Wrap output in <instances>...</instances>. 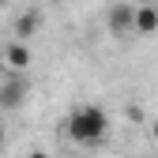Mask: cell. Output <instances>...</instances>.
Segmentation results:
<instances>
[{"label":"cell","instance_id":"6da1fadb","mask_svg":"<svg viewBox=\"0 0 158 158\" xmlns=\"http://www.w3.org/2000/svg\"><path fill=\"white\" fill-rule=\"evenodd\" d=\"M106 132H109V117L98 106H75L68 113V135H72V139L94 147V143L106 139Z\"/></svg>","mask_w":158,"mask_h":158},{"label":"cell","instance_id":"7a4b0ae2","mask_svg":"<svg viewBox=\"0 0 158 158\" xmlns=\"http://www.w3.org/2000/svg\"><path fill=\"white\" fill-rule=\"evenodd\" d=\"M27 94H30V79L23 72H11L8 79H0V113L19 109V106L27 102Z\"/></svg>","mask_w":158,"mask_h":158},{"label":"cell","instance_id":"3957f363","mask_svg":"<svg viewBox=\"0 0 158 158\" xmlns=\"http://www.w3.org/2000/svg\"><path fill=\"white\" fill-rule=\"evenodd\" d=\"M106 27L113 30V34H128V30H135V4H113L109 11H106Z\"/></svg>","mask_w":158,"mask_h":158},{"label":"cell","instance_id":"277c9868","mask_svg":"<svg viewBox=\"0 0 158 158\" xmlns=\"http://www.w3.org/2000/svg\"><path fill=\"white\" fill-rule=\"evenodd\" d=\"M135 30L139 34H154L158 30V8H151V4L135 8Z\"/></svg>","mask_w":158,"mask_h":158},{"label":"cell","instance_id":"5b68a950","mask_svg":"<svg viewBox=\"0 0 158 158\" xmlns=\"http://www.w3.org/2000/svg\"><path fill=\"white\" fill-rule=\"evenodd\" d=\"M8 64H11V72H23V68L30 64V49H27L23 42H15V45H8Z\"/></svg>","mask_w":158,"mask_h":158},{"label":"cell","instance_id":"8992f818","mask_svg":"<svg viewBox=\"0 0 158 158\" xmlns=\"http://www.w3.org/2000/svg\"><path fill=\"white\" fill-rule=\"evenodd\" d=\"M34 27H38V15L30 11V15H23V19H19V23H15V34H19V38H27V34H30Z\"/></svg>","mask_w":158,"mask_h":158},{"label":"cell","instance_id":"52a82bcc","mask_svg":"<svg viewBox=\"0 0 158 158\" xmlns=\"http://www.w3.org/2000/svg\"><path fill=\"white\" fill-rule=\"evenodd\" d=\"M30 158H49V154H42V151H34V154H30Z\"/></svg>","mask_w":158,"mask_h":158},{"label":"cell","instance_id":"ba28073f","mask_svg":"<svg viewBox=\"0 0 158 158\" xmlns=\"http://www.w3.org/2000/svg\"><path fill=\"white\" fill-rule=\"evenodd\" d=\"M0 143H4V124H0Z\"/></svg>","mask_w":158,"mask_h":158},{"label":"cell","instance_id":"9c48e42d","mask_svg":"<svg viewBox=\"0 0 158 158\" xmlns=\"http://www.w3.org/2000/svg\"><path fill=\"white\" fill-rule=\"evenodd\" d=\"M154 139H158V124H154Z\"/></svg>","mask_w":158,"mask_h":158}]
</instances>
